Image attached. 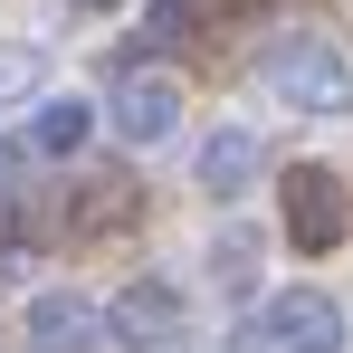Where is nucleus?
<instances>
[{"instance_id":"f257e3e1","label":"nucleus","mask_w":353,"mask_h":353,"mask_svg":"<svg viewBox=\"0 0 353 353\" xmlns=\"http://www.w3.org/2000/svg\"><path fill=\"white\" fill-rule=\"evenodd\" d=\"M268 96L296 105V115H353V58H344V39L287 29V39L268 48Z\"/></svg>"},{"instance_id":"f03ea898","label":"nucleus","mask_w":353,"mask_h":353,"mask_svg":"<svg viewBox=\"0 0 353 353\" xmlns=\"http://www.w3.org/2000/svg\"><path fill=\"white\" fill-rule=\"evenodd\" d=\"M181 325H191V305H181L172 277H134V287H115V305H105V344L115 353H172Z\"/></svg>"},{"instance_id":"7ed1b4c3","label":"nucleus","mask_w":353,"mask_h":353,"mask_svg":"<svg viewBox=\"0 0 353 353\" xmlns=\"http://www.w3.org/2000/svg\"><path fill=\"white\" fill-rule=\"evenodd\" d=\"M105 124H115L124 143H143V153H153V143H172V134H181V77H172V67H124Z\"/></svg>"},{"instance_id":"20e7f679","label":"nucleus","mask_w":353,"mask_h":353,"mask_svg":"<svg viewBox=\"0 0 353 353\" xmlns=\"http://www.w3.org/2000/svg\"><path fill=\"white\" fill-rule=\"evenodd\" d=\"M258 334H268L277 353H344V305H334L325 287H287V296H268Z\"/></svg>"},{"instance_id":"39448f33","label":"nucleus","mask_w":353,"mask_h":353,"mask_svg":"<svg viewBox=\"0 0 353 353\" xmlns=\"http://www.w3.org/2000/svg\"><path fill=\"white\" fill-rule=\"evenodd\" d=\"M19 334H29V353H96L105 344V305H86L77 287H48V296H29Z\"/></svg>"},{"instance_id":"423d86ee","label":"nucleus","mask_w":353,"mask_h":353,"mask_svg":"<svg viewBox=\"0 0 353 353\" xmlns=\"http://www.w3.org/2000/svg\"><path fill=\"white\" fill-rule=\"evenodd\" d=\"M287 239L296 248H334L344 239V181L325 172V163H287Z\"/></svg>"},{"instance_id":"0eeeda50","label":"nucleus","mask_w":353,"mask_h":353,"mask_svg":"<svg viewBox=\"0 0 353 353\" xmlns=\"http://www.w3.org/2000/svg\"><path fill=\"white\" fill-rule=\"evenodd\" d=\"M191 172H201L210 201H239V191L258 181V134H248V124H220V134L201 143V163H191Z\"/></svg>"},{"instance_id":"6e6552de","label":"nucleus","mask_w":353,"mask_h":353,"mask_svg":"<svg viewBox=\"0 0 353 353\" xmlns=\"http://www.w3.org/2000/svg\"><path fill=\"white\" fill-rule=\"evenodd\" d=\"M86 134H96V105H86V96H39L29 153H86Z\"/></svg>"},{"instance_id":"1a4fd4ad","label":"nucleus","mask_w":353,"mask_h":353,"mask_svg":"<svg viewBox=\"0 0 353 353\" xmlns=\"http://www.w3.org/2000/svg\"><path fill=\"white\" fill-rule=\"evenodd\" d=\"M210 268H220V287H230V296H248V287H258V239L230 220V230L210 239Z\"/></svg>"},{"instance_id":"9d476101","label":"nucleus","mask_w":353,"mask_h":353,"mask_svg":"<svg viewBox=\"0 0 353 353\" xmlns=\"http://www.w3.org/2000/svg\"><path fill=\"white\" fill-rule=\"evenodd\" d=\"M39 77H48V48L0 39V105H29V96H39Z\"/></svg>"},{"instance_id":"9b49d317","label":"nucleus","mask_w":353,"mask_h":353,"mask_svg":"<svg viewBox=\"0 0 353 353\" xmlns=\"http://www.w3.org/2000/svg\"><path fill=\"white\" fill-rule=\"evenodd\" d=\"M143 29H153V39H191V29H201V0H153Z\"/></svg>"},{"instance_id":"f8f14e48","label":"nucleus","mask_w":353,"mask_h":353,"mask_svg":"<svg viewBox=\"0 0 353 353\" xmlns=\"http://www.w3.org/2000/svg\"><path fill=\"white\" fill-rule=\"evenodd\" d=\"M10 181H19V153L0 143V210H10Z\"/></svg>"},{"instance_id":"ddd939ff","label":"nucleus","mask_w":353,"mask_h":353,"mask_svg":"<svg viewBox=\"0 0 353 353\" xmlns=\"http://www.w3.org/2000/svg\"><path fill=\"white\" fill-rule=\"evenodd\" d=\"M86 10H115V0H86Z\"/></svg>"}]
</instances>
